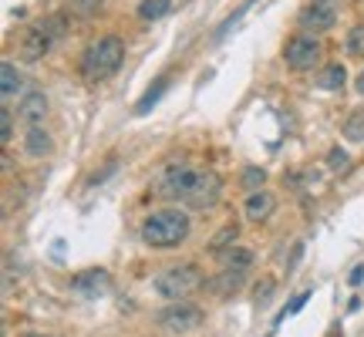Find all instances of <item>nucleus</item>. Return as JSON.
I'll list each match as a JSON object with an SVG mask.
<instances>
[{"mask_svg": "<svg viewBox=\"0 0 364 337\" xmlns=\"http://www.w3.org/2000/svg\"><path fill=\"white\" fill-rule=\"evenodd\" d=\"M189 230H193L189 213L176 206L156 209V213H149L142 220V240L156 250H172V247H179V243H186Z\"/></svg>", "mask_w": 364, "mask_h": 337, "instance_id": "f03ea898", "label": "nucleus"}, {"mask_svg": "<svg viewBox=\"0 0 364 337\" xmlns=\"http://www.w3.org/2000/svg\"><path fill=\"white\" fill-rule=\"evenodd\" d=\"M105 7V0H68V11L75 17H95Z\"/></svg>", "mask_w": 364, "mask_h": 337, "instance_id": "4be33fe9", "label": "nucleus"}, {"mask_svg": "<svg viewBox=\"0 0 364 337\" xmlns=\"http://www.w3.org/2000/svg\"><path fill=\"white\" fill-rule=\"evenodd\" d=\"M122 61H125V44H122V38L105 34V38L91 41L88 48L81 51L78 71L88 85H102V81H108L118 68H122Z\"/></svg>", "mask_w": 364, "mask_h": 337, "instance_id": "f257e3e1", "label": "nucleus"}, {"mask_svg": "<svg viewBox=\"0 0 364 337\" xmlns=\"http://www.w3.org/2000/svg\"><path fill=\"white\" fill-rule=\"evenodd\" d=\"M44 118H48V98H44V91H24V98L17 102V122L24 125V129H38L44 125Z\"/></svg>", "mask_w": 364, "mask_h": 337, "instance_id": "9d476101", "label": "nucleus"}, {"mask_svg": "<svg viewBox=\"0 0 364 337\" xmlns=\"http://www.w3.org/2000/svg\"><path fill=\"white\" fill-rule=\"evenodd\" d=\"M203 284L206 280H203V270L196 263H172L162 273H156V284L152 287H156V294L162 300L176 304V300H189Z\"/></svg>", "mask_w": 364, "mask_h": 337, "instance_id": "20e7f679", "label": "nucleus"}, {"mask_svg": "<svg viewBox=\"0 0 364 337\" xmlns=\"http://www.w3.org/2000/svg\"><path fill=\"white\" fill-rule=\"evenodd\" d=\"M341 132H344V139H351V142H364V108H354L351 115L344 118Z\"/></svg>", "mask_w": 364, "mask_h": 337, "instance_id": "aec40b11", "label": "nucleus"}, {"mask_svg": "<svg viewBox=\"0 0 364 337\" xmlns=\"http://www.w3.org/2000/svg\"><path fill=\"white\" fill-rule=\"evenodd\" d=\"M193 176H196V166H186V162L166 166L156 179H152V193H156L159 199H176V203H182V196L189 189Z\"/></svg>", "mask_w": 364, "mask_h": 337, "instance_id": "6e6552de", "label": "nucleus"}, {"mask_svg": "<svg viewBox=\"0 0 364 337\" xmlns=\"http://www.w3.org/2000/svg\"><path fill=\"white\" fill-rule=\"evenodd\" d=\"M223 267H230V270H247L253 267V250L250 247H230L226 253H220Z\"/></svg>", "mask_w": 364, "mask_h": 337, "instance_id": "f3484780", "label": "nucleus"}, {"mask_svg": "<svg viewBox=\"0 0 364 337\" xmlns=\"http://www.w3.org/2000/svg\"><path fill=\"white\" fill-rule=\"evenodd\" d=\"M273 290H277V284H273V280H260V284H257V290H253V300L263 307V304L273 297Z\"/></svg>", "mask_w": 364, "mask_h": 337, "instance_id": "a878e982", "label": "nucleus"}, {"mask_svg": "<svg viewBox=\"0 0 364 337\" xmlns=\"http://www.w3.org/2000/svg\"><path fill=\"white\" fill-rule=\"evenodd\" d=\"M263 179H267V172H263V168H247V172H243V186H247L250 193H253L257 186H263Z\"/></svg>", "mask_w": 364, "mask_h": 337, "instance_id": "bb28decb", "label": "nucleus"}, {"mask_svg": "<svg viewBox=\"0 0 364 337\" xmlns=\"http://www.w3.org/2000/svg\"><path fill=\"white\" fill-rule=\"evenodd\" d=\"M243 284H247V270H230V267H220V273L209 280V287H213L220 297H233V294H240Z\"/></svg>", "mask_w": 364, "mask_h": 337, "instance_id": "ddd939ff", "label": "nucleus"}, {"mask_svg": "<svg viewBox=\"0 0 364 337\" xmlns=\"http://www.w3.org/2000/svg\"><path fill=\"white\" fill-rule=\"evenodd\" d=\"M354 88H358V91H361V95H364V71H361V75H358V81H354Z\"/></svg>", "mask_w": 364, "mask_h": 337, "instance_id": "c756f323", "label": "nucleus"}, {"mask_svg": "<svg viewBox=\"0 0 364 337\" xmlns=\"http://www.w3.org/2000/svg\"><path fill=\"white\" fill-rule=\"evenodd\" d=\"M21 88H24V78H21L17 65H14V61H4V65H0V91H4V102H11Z\"/></svg>", "mask_w": 364, "mask_h": 337, "instance_id": "2eb2a0df", "label": "nucleus"}, {"mask_svg": "<svg viewBox=\"0 0 364 337\" xmlns=\"http://www.w3.org/2000/svg\"><path fill=\"white\" fill-rule=\"evenodd\" d=\"M166 85H169V75L156 78V85H152V88H149L142 98H139V105H135V115H149V108H156L159 98L166 95Z\"/></svg>", "mask_w": 364, "mask_h": 337, "instance_id": "a211bd4d", "label": "nucleus"}, {"mask_svg": "<svg viewBox=\"0 0 364 337\" xmlns=\"http://www.w3.org/2000/svg\"><path fill=\"white\" fill-rule=\"evenodd\" d=\"M361 280H364V267H358V270H354V273H351V284H354V287H358V284H361Z\"/></svg>", "mask_w": 364, "mask_h": 337, "instance_id": "c85d7f7f", "label": "nucleus"}, {"mask_svg": "<svg viewBox=\"0 0 364 337\" xmlns=\"http://www.w3.org/2000/svg\"><path fill=\"white\" fill-rule=\"evenodd\" d=\"M236 236H240V226H236V223H226L220 233L209 240V253H216V257H220V253H226L230 247H236Z\"/></svg>", "mask_w": 364, "mask_h": 337, "instance_id": "6ab92c4d", "label": "nucleus"}, {"mask_svg": "<svg viewBox=\"0 0 364 337\" xmlns=\"http://www.w3.org/2000/svg\"><path fill=\"white\" fill-rule=\"evenodd\" d=\"M71 290L85 300H98L112 290V277H108V270H81L71 280Z\"/></svg>", "mask_w": 364, "mask_h": 337, "instance_id": "9b49d317", "label": "nucleus"}, {"mask_svg": "<svg viewBox=\"0 0 364 337\" xmlns=\"http://www.w3.org/2000/svg\"><path fill=\"white\" fill-rule=\"evenodd\" d=\"M348 54L364 61V24L351 27V34H348Z\"/></svg>", "mask_w": 364, "mask_h": 337, "instance_id": "b1692460", "label": "nucleus"}, {"mask_svg": "<svg viewBox=\"0 0 364 337\" xmlns=\"http://www.w3.org/2000/svg\"><path fill=\"white\" fill-rule=\"evenodd\" d=\"M65 31H68L65 14H48V17H41V21H34V24L27 27L21 44H17V51H21L24 61L38 65V61H44L54 51V44L65 38Z\"/></svg>", "mask_w": 364, "mask_h": 337, "instance_id": "7ed1b4c3", "label": "nucleus"}, {"mask_svg": "<svg viewBox=\"0 0 364 337\" xmlns=\"http://www.w3.org/2000/svg\"><path fill=\"white\" fill-rule=\"evenodd\" d=\"M172 11V0H142L139 4V17L142 21H159V17H166Z\"/></svg>", "mask_w": 364, "mask_h": 337, "instance_id": "412c9836", "label": "nucleus"}, {"mask_svg": "<svg viewBox=\"0 0 364 337\" xmlns=\"http://www.w3.org/2000/svg\"><path fill=\"white\" fill-rule=\"evenodd\" d=\"M203 321H206V314L196 304H186V300H176V304H169V307H162L156 314V324L166 334H193V331L203 327Z\"/></svg>", "mask_w": 364, "mask_h": 337, "instance_id": "423d86ee", "label": "nucleus"}, {"mask_svg": "<svg viewBox=\"0 0 364 337\" xmlns=\"http://www.w3.org/2000/svg\"><path fill=\"white\" fill-rule=\"evenodd\" d=\"M307 300H311V294H300V297H294V300H290V307H287V311H280V314H277V324H280L284 317H290V314L304 311V304H307Z\"/></svg>", "mask_w": 364, "mask_h": 337, "instance_id": "cd10ccee", "label": "nucleus"}, {"mask_svg": "<svg viewBox=\"0 0 364 337\" xmlns=\"http://www.w3.org/2000/svg\"><path fill=\"white\" fill-rule=\"evenodd\" d=\"M0 135H4V145L14 139V112L11 108H4V112H0Z\"/></svg>", "mask_w": 364, "mask_h": 337, "instance_id": "393cba45", "label": "nucleus"}, {"mask_svg": "<svg viewBox=\"0 0 364 337\" xmlns=\"http://www.w3.org/2000/svg\"><path fill=\"white\" fill-rule=\"evenodd\" d=\"M344 81H348L344 65H324L321 71H317V88L321 91H341L344 88Z\"/></svg>", "mask_w": 364, "mask_h": 337, "instance_id": "dca6fc26", "label": "nucleus"}, {"mask_svg": "<svg viewBox=\"0 0 364 337\" xmlns=\"http://www.w3.org/2000/svg\"><path fill=\"white\" fill-rule=\"evenodd\" d=\"M348 166H351V156H348L341 145H334V149L327 152V168H331V172H348Z\"/></svg>", "mask_w": 364, "mask_h": 337, "instance_id": "5701e85b", "label": "nucleus"}, {"mask_svg": "<svg viewBox=\"0 0 364 337\" xmlns=\"http://www.w3.org/2000/svg\"><path fill=\"white\" fill-rule=\"evenodd\" d=\"M220 196H223L220 172H213V168H196L193 182H189V189L182 196V206L186 209H213L220 203Z\"/></svg>", "mask_w": 364, "mask_h": 337, "instance_id": "39448f33", "label": "nucleus"}, {"mask_svg": "<svg viewBox=\"0 0 364 337\" xmlns=\"http://www.w3.org/2000/svg\"><path fill=\"white\" fill-rule=\"evenodd\" d=\"M297 21H300V27H304L307 34L331 31L334 21H338V0H307Z\"/></svg>", "mask_w": 364, "mask_h": 337, "instance_id": "1a4fd4ad", "label": "nucleus"}, {"mask_svg": "<svg viewBox=\"0 0 364 337\" xmlns=\"http://www.w3.org/2000/svg\"><path fill=\"white\" fill-rule=\"evenodd\" d=\"M277 209V196L270 189H253L247 196V220L250 223H267Z\"/></svg>", "mask_w": 364, "mask_h": 337, "instance_id": "f8f14e48", "label": "nucleus"}, {"mask_svg": "<svg viewBox=\"0 0 364 337\" xmlns=\"http://www.w3.org/2000/svg\"><path fill=\"white\" fill-rule=\"evenodd\" d=\"M24 156L27 159H44V156H51V135H48V129L44 125H38V129H24Z\"/></svg>", "mask_w": 364, "mask_h": 337, "instance_id": "4468645a", "label": "nucleus"}, {"mask_svg": "<svg viewBox=\"0 0 364 337\" xmlns=\"http://www.w3.org/2000/svg\"><path fill=\"white\" fill-rule=\"evenodd\" d=\"M321 58H324V44L317 41V34H294L284 48V61L290 71H311Z\"/></svg>", "mask_w": 364, "mask_h": 337, "instance_id": "0eeeda50", "label": "nucleus"}]
</instances>
